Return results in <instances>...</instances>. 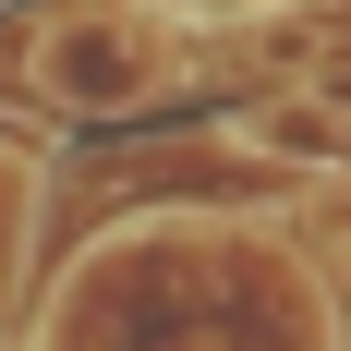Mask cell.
<instances>
[{
  "instance_id": "1",
  "label": "cell",
  "mask_w": 351,
  "mask_h": 351,
  "mask_svg": "<svg viewBox=\"0 0 351 351\" xmlns=\"http://www.w3.org/2000/svg\"><path fill=\"white\" fill-rule=\"evenodd\" d=\"M243 145H267V158H303V170H327V158H351V121L315 97H279V109H254Z\"/></svg>"
}]
</instances>
